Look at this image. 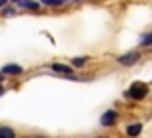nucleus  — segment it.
Returning a JSON list of instances; mask_svg holds the SVG:
<instances>
[{"label":"nucleus","mask_w":152,"mask_h":138,"mask_svg":"<svg viewBox=\"0 0 152 138\" xmlns=\"http://www.w3.org/2000/svg\"><path fill=\"white\" fill-rule=\"evenodd\" d=\"M148 86L145 85V82H133V85L129 86V90H125V98H131V100H145L146 96H148Z\"/></svg>","instance_id":"obj_1"},{"label":"nucleus","mask_w":152,"mask_h":138,"mask_svg":"<svg viewBox=\"0 0 152 138\" xmlns=\"http://www.w3.org/2000/svg\"><path fill=\"white\" fill-rule=\"evenodd\" d=\"M118 121H119V113L115 111V109H106V111L100 115V119H98V123H100V127H106V129H110V127H115L118 125Z\"/></svg>","instance_id":"obj_2"},{"label":"nucleus","mask_w":152,"mask_h":138,"mask_svg":"<svg viewBox=\"0 0 152 138\" xmlns=\"http://www.w3.org/2000/svg\"><path fill=\"white\" fill-rule=\"evenodd\" d=\"M141 132H142V123H139V121L137 123H129L125 127V136L127 138H137Z\"/></svg>","instance_id":"obj_3"},{"label":"nucleus","mask_w":152,"mask_h":138,"mask_svg":"<svg viewBox=\"0 0 152 138\" xmlns=\"http://www.w3.org/2000/svg\"><path fill=\"white\" fill-rule=\"evenodd\" d=\"M137 60H139V54L137 52H129V54H125V56H119L118 58V64L129 67V65H135V64H137Z\"/></svg>","instance_id":"obj_4"},{"label":"nucleus","mask_w":152,"mask_h":138,"mask_svg":"<svg viewBox=\"0 0 152 138\" xmlns=\"http://www.w3.org/2000/svg\"><path fill=\"white\" fill-rule=\"evenodd\" d=\"M50 67H52V71H56V73H62L64 77H67V75H71V73H73V67H71V65H64V64H52Z\"/></svg>","instance_id":"obj_5"},{"label":"nucleus","mask_w":152,"mask_h":138,"mask_svg":"<svg viewBox=\"0 0 152 138\" xmlns=\"http://www.w3.org/2000/svg\"><path fill=\"white\" fill-rule=\"evenodd\" d=\"M23 67L21 65H4L2 67V75H21Z\"/></svg>","instance_id":"obj_6"},{"label":"nucleus","mask_w":152,"mask_h":138,"mask_svg":"<svg viewBox=\"0 0 152 138\" xmlns=\"http://www.w3.org/2000/svg\"><path fill=\"white\" fill-rule=\"evenodd\" d=\"M0 138H15V131L12 127L0 125Z\"/></svg>","instance_id":"obj_7"},{"label":"nucleus","mask_w":152,"mask_h":138,"mask_svg":"<svg viewBox=\"0 0 152 138\" xmlns=\"http://www.w3.org/2000/svg\"><path fill=\"white\" fill-rule=\"evenodd\" d=\"M87 64V58H73L71 60V67H83Z\"/></svg>","instance_id":"obj_8"},{"label":"nucleus","mask_w":152,"mask_h":138,"mask_svg":"<svg viewBox=\"0 0 152 138\" xmlns=\"http://www.w3.org/2000/svg\"><path fill=\"white\" fill-rule=\"evenodd\" d=\"M150 42H152V35H150V37H145V38H142L141 46H146V44H150Z\"/></svg>","instance_id":"obj_9"},{"label":"nucleus","mask_w":152,"mask_h":138,"mask_svg":"<svg viewBox=\"0 0 152 138\" xmlns=\"http://www.w3.org/2000/svg\"><path fill=\"white\" fill-rule=\"evenodd\" d=\"M2 79H4V77H2V73H0V81H2Z\"/></svg>","instance_id":"obj_10"},{"label":"nucleus","mask_w":152,"mask_h":138,"mask_svg":"<svg viewBox=\"0 0 152 138\" xmlns=\"http://www.w3.org/2000/svg\"><path fill=\"white\" fill-rule=\"evenodd\" d=\"M100 138H110V136H100Z\"/></svg>","instance_id":"obj_11"}]
</instances>
